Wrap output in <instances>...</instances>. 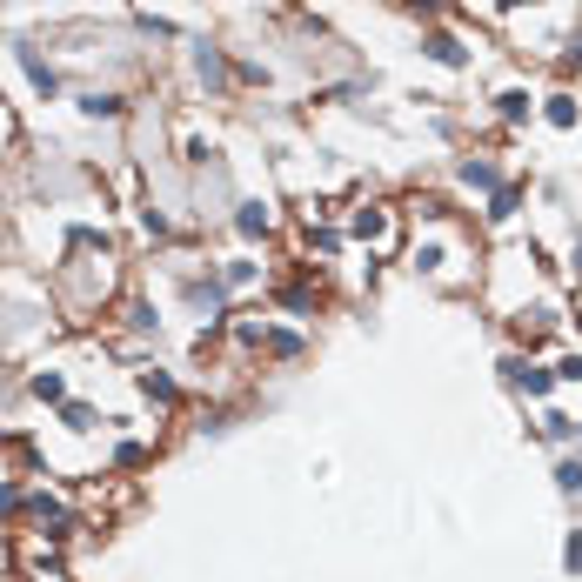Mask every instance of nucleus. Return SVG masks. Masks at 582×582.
I'll use <instances>...</instances> for the list:
<instances>
[{
	"label": "nucleus",
	"instance_id": "6ab92c4d",
	"mask_svg": "<svg viewBox=\"0 0 582 582\" xmlns=\"http://www.w3.org/2000/svg\"><path fill=\"white\" fill-rule=\"evenodd\" d=\"M61 422H67V429H88L94 415H88V402H67V409H61Z\"/></svg>",
	"mask_w": 582,
	"mask_h": 582
},
{
	"label": "nucleus",
	"instance_id": "0eeeda50",
	"mask_svg": "<svg viewBox=\"0 0 582 582\" xmlns=\"http://www.w3.org/2000/svg\"><path fill=\"white\" fill-rule=\"evenodd\" d=\"M234 228H241L248 241H255V234H268V208H261V201H241V208H234Z\"/></svg>",
	"mask_w": 582,
	"mask_h": 582
},
{
	"label": "nucleus",
	"instance_id": "412c9836",
	"mask_svg": "<svg viewBox=\"0 0 582 582\" xmlns=\"http://www.w3.org/2000/svg\"><path fill=\"white\" fill-rule=\"evenodd\" d=\"M402 7H409V14H435V7H442V0H402Z\"/></svg>",
	"mask_w": 582,
	"mask_h": 582
},
{
	"label": "nucleus",
	"instance_id": "aec40b11",
	"mask_svg": "<svg viewBox=\"0 0 582 582\" xmlns=\"http://www.w3.org/2000/svg\"><path fill=\"white\" fill-rule=\"evenodd\" d=\"M555 382H582V355H563V362H555Z\"/></svg>",
	"mask_w": 582,
	"mask_h": 582
},
{
	"label": "nucleus",
	"instance_id": "5701e85b",
	"mask_svg": "<svg viewBox=\"0 0 582 582\" xmlns=\"http://www.w3.org/2000/svg\"><path fill=\"white\" fill-rule=\"evenodd\" d=\"M502 7H509V14H516V7H536V0H502Z\"/></svg>",
	"mask_w": 582,
	"mask_h": 582
},
{
	"label": "nucleus",
	"instance_id": "423d86ee",
	"mask_svg": "<svg viewBox=\"0 0 582 582\" xmlns=\"http://www.w3.org/2000/svg\"><path fill=\"white\" fill-rule=\"evenodd\" d=\"M495 114H502V121H529V114H536V101H529L522 88H509V94H495Z\"/></svg>",
	"mask_w": 582,
	"mask_h": 582
},
{
	"label": "nucleus",
	"instance_id": "20e7f679",
	"mask_svg": "<svg viewBox=\"0 0 582 582\" xmlns=\"http://www.w3.org/2000/svg\"><path fill=\"white\" fill-rule=\"evenodd\" d=\"M20 67H27V80H34V94H41V101H54V94H61V80H54V67H47L41 54H34V47H20Z\"/></svg>",
	"mask_w": 582,
	"mask_h": 582
},
{
	"label": "nucleus",
	"instance_id": "f3484780",
	"mask_svg": "<svg viewBox=\"0 0 582 582\" xmlns=\"http://www.w3.org/2000/svg\"><path fill=\"white\" fill-rule=\"evenodd\" d=\"M221 281H228V288H248V281H255V261H228V275H221Z\"/></svg>",
	"mask_w": 582,
	"mask_h": 582
},
{
	"label": "nucleus",
	"instance_id": "4468645a",
	"mask_svg": "<svg viewBox=\"0 0 582 582\" xmlns=\"http://www.w3.org/2000/svg\"><path fill=\"white\" fill-rule=\"evenodd\" d=\"M563 569H569V576H582V529H569V542H563Z\"/></svg>",
	"mask_w": 582,
	"mask_h": 582
},
{
	"label": "nucleus",
	"instance_id": "6e6552de",
	"mask_svg": "<svg viewBox=\"0 0 582 582\" xmlns=\"http://www.w3.org/2000/svg\"><path fill=\"white\" fill-rule=\"evenodd\" d=\"M80 114H88V121H114V114H121V94H80Z\"/></svg>",
	"mask_w": 582,
	"mask_h": 582
},
{
	"label": "nucleus",
	"instance_id": "dca6fc26",
	"mask_svg": "<svg viewBox=\"0 0 582 582\" xmlns=\"http://www.w3.org/2000/svg\"><path fill=\"white\" fill-rule=\"evenodd\" d=\"M489 215H495V221H509V215H516V188H495V201H489Z\"/></svg>",
	"mask_w": 582,
	"mask_h": 582
},
{
	"label": "nucleus",
	"instance_id": "393cba45",
	"mask_svg": "<svg viewBox=\"0 0 582 582\" xmlns=\"http://www.w3.org/2000/svg\"><path fill=\"white\" fill-rule=\"evenodd\" d=\"M576 275H582V248H576Z\"/></svg>",
	"mask_w": 582,
	"mask_h": 582
},
{
	"label": "nucleus",
	"instance_id": "b1692460",
	"mask_svg": "<svg viewBox=\"0 0 582 582\" xmlns=\"http://www.w3.org/2000/svg\"><path fill=\"white\" fill-rule=\"evenodd\" d=\"M569 61H576V67H582V41H576V47H569Z\"/></svg>",
	"mask_w": 582,
	"mask_h": 582
},
{
	"label": "nucleus",
	"instance_id": "9d476101",
	"mask_svg": "<svg viewBox=\"0 0 582 582\" xmlns=\"http://www.w3.org/2000/svg\"><path fill=\"white\" fill-rule=\"evenodd\" d=\"M462 181H469V188H489V195H495V188H502V174H495V161H462Z\"/></svg>",
	"mask_w": 582,
	"mask_h": 582
},
{
	"label": "nucleus",
	"instance_id": "39448f33",
	"mask_svg": "<svg viewBox=\"0 0 582 582\" xmlns=\"http://www.w3.org/2000/svg\"><path fill=\"white\" fill-rule=\"evenodd\" d=\"M542 121H549V127H576V121H582L576 94H549V101H542Z\"/></svg>",
	"mask_w": 582,
	"mask_h": 582
},
{
	"label": "nucleus",
	"instance_id": "f257e3e1",
	"mask_svg": "<svg viewBox=\"0 0 582 582\" xmlns=\"http://www.w3.org/2000/svg\"><path fill=\"white\" fill-rule=\"evenodd\" d=\"M422 54H429L435 67H469V47H462L448 27H429V34H422Z\"/></svg>",
	"mask_w": 582,
	"mask_h": 582
},
{
	"label": "nucleus",
	"instance_id": "ddd939ff",
	"mask_svg": "<svg viewBox=\"0 0 582 582\" xmlns=\"http://www.w3.org/2000/svg\"><path fill=\"white\" fill-rule=\"evenodd\" d=\"M195 67H201L208 88H221V54H215V47H195Z\"/></svg>",
	"mask_w": 582,
	"mask_h": 582
},
{
	"label": "nucleus",
	"instance_id": "2eb2a0df",
	"mask_svg": "<svg viewBox=\"0 0 582 582\" xmlns=\"http://www.w3.org/2000/svg\"><path fill=\"white\" fill-rule=\"evenodd\" d=\"M542 435H549V442H569V435H576V422H569V415H542Z\"/></svg>",
	"mask_w": 582,
	"mask_h": 582
},
{
	"label": "nucleus",
	"instance_id": "f03ea898",
	"mask_svg": "<svg viewBox=\"0 0 582 582\" xmlns=\"http://www.w3.org/2000/svg\"><path fill=\"white\" fill-rule=\"evenodd\" d=\"M502 375H509L516 388H529V395H549V388H555V368H536V362H522V355H509Z\"/></svg>",
	"mask_w": 582,
	"mask_h": 582
},
{
	"label": "nucleus",
	"instance_id": "4be33fe9",
	"mask_svg": "<svg viewBox=\"0 0 582 582\" xmlns=\"http://www.w3.org/2000/svg\"><path fill=\"white\" fill-rule=\"evenodd\" d=\"M20 502V489H14V482H0V509H14Z\"/></svg>",
	"mask_w": 582,
	"mask_h": 582
},
{
	"label": "nucleus",
	"instance_id": "a211bd4d",
	"mask_svg": "<svg viewBox=\"0 0 582 582\" xmlns=\"http://www.w3.org/2000/svg\"><path fill=\"white\" fill-rule=\"evenodd\" d=\"M268 348H275V355H302V335H288V328H275V335H268Z\"/></svg>",
	"mask_w": 582,
	"mask_h": 582
},
{
	"label": "nucleus",
	"instance_id": "9b49d317",
	"mask_svg": "<svg viewBox=\"0 0 582 582\" xmlns=\"http://www.w3.org/2000/svg\"><path fill=\"white\" fill-rule=\"evenodd\" d=\"M555 489H563V495H582V456H563V462H555Z\"/></svg>",
	"mask_w": 582,
	"mask_h": 582
},
{
	"label": "nucleus",
	"instance_id": "f8f14e48",
	"mask_svg": "<svg viewBox=\"0 0 582 582\" xmlns=\"http://www.w3.org/2000/svg\"><path fill=\"white\" fill-rule=\"evenodd\" d=\"M27 388H34V395H41V402H61V395H67V382H61V375H54V368H41V375H34Z\"/></svg>",
	"mask_w": 582,
	"mask_h": 582
},
{
	"label": "nucleus",
	"instance_id": "1a4fd4ad",
	"mask_svg": "<svg viewBox=\"0 0 582 582\" xmlns=\"http://www.w3.org/2000/svg\"><path fill=\"white\" fill-rule=\"evenodd\" d=\"M141 395H154V402H181V388H174L161 368H141Z\"/></svg>",
	"mask_w": 582,
	"mask_h": 582
},
{
	"label": "nucleus",
	"instance_id": "7ed1b4c3",
	"mask_svg": "<svg viewBox=\"0 0 582 582\" xmlns=\"http://www.w3.org/2000/svg\"><path fill=\"white\" fill-rule=\"evenodd\" d=\"M348 234H355V241H382V234H388V208H375V201L355 208V215H348Z\"/></svg>",
	"mask_w": 582,
	"mask_h": 582
}]
</instances>
